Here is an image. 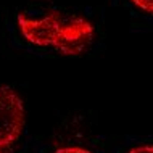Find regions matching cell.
Here are the masks:
<instances>
[{
	"label": "cell",
	"instance_id": "obj_4",
	"mask_svg": "<svg viewBox=\"0 0 153 153\" xmlns=\"http://www.w3.org/2000/svg\"><path fill=\"white\" fill-rule=\"evenodd\" d=\"M53 153H92V152L85 150V148H81V147H65V148H58Z\"/></svg>",
	"mask_w": 153,
	"mask_h": 153
},
{
	"label": "cell",
	"instance_id": "obj_1",
	"mask_svg": "<svg viewBox=\"0 0 153 153\" xmlns=\"http://www.w3.org/2000/svg\"><path fill=\"white\" fill-rule=\"evenodd\" d=\"M19 32L36 47H50L60 55L76 56L84 53L94 40V26L82 16L50 11L44 16L18 15Z\"/></svg>",
	"mask_w": 153,
	"mask_h": 153
},
{
	"label": "cell",
	"instance_id": "obj_3",
	"mask_svg": "<svg viewBox=\"0 0 153 153\" xmlns=\"http://www.w3.org/2000/svg\"><path fill=\"white\" fill-rule=\"evenodd\" d=\"M139 10L145 11V13L153 15V0H131Z\"/></svg>",
	"mask_w": 153,
	"mask_h": 153
},
{
	"label": "cell",
	"instance_id": "obj_5",
	"mask_svg": "<svg viewBox=\"0 0 153 153\" xmlns=\"http://www.w3.org/2000/svg\"><path fill=\"white\" fill-rule=\"evenodd\" d=\"M127 153H153V145H140V147H134L132 150Z\"/></svg>",
	"mask_w": 153,
	"mask_h": 153
},
{
	"label": "cell",
	"instance_id": "obj_2",
	"mask_svg": "<svg viewBox=\"0 0 153 153\" xmlns=\"http://www.w3.org/2000/svg\"><path fill=\"white\" fill-rule=\"evenodd\" d=\"M26 124V110L19 95L0 85V153H10L21 137Z\"/></svg>",
	"mask_w": 153,
	"mask_h": 153
}]
</instances>
